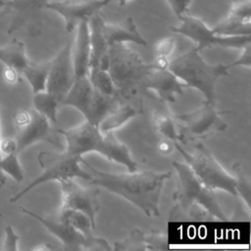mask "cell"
Instances as JSON below:
<instances>
[{
    "instance_id": "1",
    "label": "cell",
    "mask_w": 251,
    "mask_h": 251,
    "mask_svg": "<svg viewBox=\"0 0 251 251\" xmlns=\"http://www.w3.org/2000/svg\"><path fill=\"white\" fill-rule=\"evenodd\" d=\"M91 175L89 182L116 194L137 207L148 217L160 216V199L166 181L172 176V172L140 171L127 173H113L101 171L82 159Z\"/></svg>"
},
{
    "instance_id": "2",
    "label": "cell",
    "mask_w": 251,
    "mask_h": 251,
    "mask_svg": "<svg viewBox=\"0 0 251 251\" xmlns=\"http://www.w3.org/2000/svg\"><path fill=\"white\" fill-rule=\"evenodd\" d=\"M56 131L64 136L65 151L72 155L82 157L84 154L95 152L109 161L126 167L128 172L137 170V163L128 147L120 141L114 132L103 133L97 126L87 121L76 126Z\"/></svg>"
},
{
    "instance_id": "3",
    "label": "cell",
    "mask_w": 251,
    "mask_h": 251,
    "mask_svg": "<svg viewBox=\"0 0 251 251\" xmlns=\"http://www.w3.org/2000/svg\"><path fill=\"white\" fill-rule=\"evenodd\" d=\"M173 166L177 175V183L173 199L175 209L196 220L226 221L213 190L206 187L185 164L174 161Z\"/></svg>"
},
{
    "instance_id": "4",
    "label": "cell",
    "mask_w": 251,
    "mask_h": 251,
    "mask_svg": "<svg viewBox=\"0 0 251 251\" xmlns=\"http://www.w3.org/2000/svg\"><path fill=\"white\" fill-rule=\"evenodd\" d=\"M169 70L183 82L185 86L198 90L205 102L214 104L216 99V83L222 76L228 75L226 65H211L193 47L170 61Z\"/></svg>"
},
{
    "instance_id": "5",
    "label": "cell",
    "mask_w": 251,
    "mask_h": 251,
    "mask_svg": "<svg viewBox=\"0 0 251 251\" xmlns=\"http://www.w3.org/2000/svg\"><path fill=\"white\" fill-rule=\"evenodd\" d=\"M150 64L126 43H114L108 48V72L115 84L117 95L127 96L133 94L139 87H143Z\"/></svg>"
},
{
    "instance_id": "6",
    "label": "cell",
    "mask_w": 251,
    "mask_h": 251,
    "mask_svg": "<svg viewBox=\"0 0 251 251\" xmlns=\"http://www.w3.org/2000/svg\"><path fill=\"white\" fill-rule=\"evenodd\" d=\"M174 145L184 159V163L206 187L213 191L223 190L237 197L236 176L228 173L204 144L197 143L194 152L187 151L180 142H174Z\"/></svg>"
},
{
    "instance_id": "7",
    "label": "cell",
    "mask_w": 251,
    "mask_h": 251,
    "mask_svg": "<svg viewBox=\"0 0 251 251\" xmlns=\"http://www.w3.org/2000/svg\"><path fill=\"white\" fill-rule=\"evenodd\" d=\"M82 159V157L72 155L65 150L62 152H40L37 156V161L42 169L41 175L29 182L21 191L14 194L9 201L11 203L16 202L36 186L52 180L59 182L67 178H82L89 181L91 179V175L88 171L86 172L81 168L80 165Z\"/></svg>"
},
{
    "instance_id": "8",
    "label": "cell",
    "mask_w": 251,
    "mask_h": 251,
    "mask_svg": "<svg viewBox=\"0 0 251 251\" xmlns=\"http://www.w3.org/2000/svg\"><path fill=\"white\" fill-rule=\"evenodd\" d=\"M179 21V25L171 26L170 30L193 41L200 52L210 47L242 49L251 43V35H219L204 21L189 14L182 16Z\"/></svg>"
},
{
    "instance_id": "9",
    "label": "cell",
    "mask_w": 251,
    "mask_h": 251,
    "mask_svg": "<svg viewBox=\"0 0 251 251\" xmlns=\"http://www.w3.org/2000/svg\"><path fill=\"white\" fill-rule=\"evenodd\" d=\"M19 211L39 222L52 235H54L61 241L66 250L109 251L113 249L105 239L96 237L94 235L92 237L87 238L83 236L80 232H78L76 229H75L67 222L61 220L59 217H44L24 207H19Z\"/></svg>"
},
{
    "instance_id": "10",
    "label": "cell",
    "mask_w": 251,
    "mask_h": 251,
    "mask_svg": "<svg viewBox=\"0 0 251 251\" xmlns=\"http://www.w3.org/2000/svg\"><path fill=\"white\" fill-rule=\"evenodd\" d=\"M14 124L17 128L14 138L19 154L37 142L47 141L56 144L55 131L51 127V123L34 109L18 112L14 118Z\"/></svg>"
},
{
    "instance_id": "11",
    "label": "cell",
    "mask_w": 251,
    "mask_h": 251,
    "mask_svg": "<svg viewBox=\"0 0 251 251\" xmlns=\"http://www.w3.org/2000/svg\"><path fill=\"white\" fill-rule=\"evenodd\" d=\"M229 113L221 112L215 109L214 104L204 102L199 108L181 115L176 116L182 125L183 135L191 139H200L210 135L215 131H223L227 127V124L222 115ZM181 135V139L182 136Z\"/></svg>"
},
{
    "instance_id": "12",
    "label": "cell",
    "mask_w": 251,
    "mask_h": 251,
    "mask_svg": "<svg viewBox=\"0 0 251 251\" xmlns=\"http://www.w3.org/2000/svg\"><path fill=\"white\" fill-rule=\"evenodd\" d=\"M62 193L61 209H71L82 212L96 226V215L100 210L98 200L99 189L94 187H83L75 178H67L59 181Z\"/></svg>"
},
{
    "instance_id": "13",
    "label": "cell",
    "mask_w": 251,
    "mask_h": 251,
    "mask_svg": "<svg viewBox=\"0 0 251 251\" xmlns=\"http://www.w3.org/2000/svg\"><path fill=\"white\" fill-rule=\"evenodd\" d=\"M111 0H50L46 8L58 14L65 23L67 31L72 32L82 21L100 13Z\"/></svg>"
},
{
    "instance_id": "14",
    "label": "cell",
    "mask_w": 251,
    "mask_h": 251,
    "mask_svg": "<svg viewBox=\"0 0 251 251\" xmlns=\"http://www.w3.org/2000/svg\"><path fill=\"white\" fill-rule=\"evenodd\" d=\"M72 47L73 42L68 41L50 60L46 90L57 96L61 103L75 80Z\"/></svg>"
},
{
    "instance_id": "15",
    "label": "cell",
    "mask_w": 251,
    "mask_h": 251,
    "mask_svg": "<svg viewBox=\"0 0 251 251\" xmlns=\"http://www.w3.org/2000/svg\"><path fill=\"white\" fill-rule=\"evenodd\" d=\"M185 85L169 69H157L150 63L143 87L152 90L164 102H175L176 96L183 93Z\"/></svg>"
},
{
    "instance_id": "16",
    "label": "cell",
    "mask_w": 251,
    "mask_h": 251,
    "mask_svg": "<svg viewBox=\"0 0 251 251\" xmlns=\"http://www.w3.org/2000/svg\"><path fill=\"white\" fill-rule=\"evenodd\" d=\"M102 33L108 47L114 43H135L140 46H147V41L139 32L134 20L131 17L126 18L119 23H102Z\"/></svg>"
},
{
    "instance_id": "17",
    "label": "cell",
    "mask_w": 251,
    "mask_h": 251,
    "mask_svg": "<svg viewBox=\"0 0 251 251\" xmlns=\"http://www.w3.org/2000/svg\"><path fill=\"white\" fill-rule=\"evenodd\" d=\"M88 21L80 22L75 27L76 34L72 47L75 78L87 76L89 74L90 37Z\"/></svg>"
},
{
    "instance_id": "18",
    "label": "cell",
    "mask_w": 251,
    "mask_h": 251,
    "mask_svg": "<svg viewBox=\"0 0 251 251\" xmlns=\"http://www.w3.org/2000/svg\"><path fill=\"white\" fill-rule=\"evenodd\" d=\"M96 93L88 75L75 78L71 88L62 100L61 106H71L78 110L85 120L88 118Z\"/></svg>"
},
{
    "instance_id": "19",
    "label": "cell",
    "mask_w": 251,
    "mask_h": 251,
    "mask_svg": "<svg viewBox=\"0 0 251 251\" xmlns=\"http://www.w3.org/2000/svg\"><path fill=\"white\" fill-rule=\"evenodd\" d=\"M0 62L3 63L5 68L13 69L22 75V72L30 60L27 57L25 44L14 38L7 45L0 47Z\"/></svg>"
},
{
    "instance_id": "20",
    "label": "cell",
    "mask_w": 251,
    "mask_h": 251,
    "mask_svg": "<svg viewBox=\"0 0 251 251\" xmlns=\"http://www.w3.org/2000/svg\"><path fill=\"white\" fill-rule=\"evenodd\" d=\"M137 115V112L130 104L119 106L117 105L111 110L98 124V128L103 133L114 132L116 129L123 127L131 119Z\"/></svg>"
},
{
    "instance_id": "21",
    "label": "cell",
    "mask_w": 251,
    "mask_h": 251,
    "mask_svg": "<svg viewBox=\"0 0 251 251\" xmlns=\"http://www.w3.org/2000/svg\"><path fill=\"white\" fill-rule=\"evenodd\" d=\"M50 0H9L8 6L16 13L15 21L9 27V32L22 26L28 19L46 8Z\"/></svg>"
},
{
    "instance_id": "22",
    "label": "cell",
    "mask_w": 251,
    "mask_h": 251,
    "mask_svg": "<svg viewBox=\"0 0 251 251\" xmlns=\"http://www.w3.org/2000/svg\"><path fill=\"white\" fill-rule=\"evenodd\" d=\"M49 69L50 60L44 62L30 61L22 72V76L26 79L33 94L46 90Z\"/></svg>"
},
{
    "instance_id": "23",
    "label": "cell",
    "mask_w": 251,
    "mask_h": 251,
    "mask_svg": "<svg viewBox=\"0 0 251 251\" xmlns=\"http://www.w3.org/2000/svg\"><path fill=\"white\" fill-rule=\"evenodd\" d=\"M33 109L43 115L51 124L57 123V112L61 106V101L57 96L47 90L33 94Z\"/></svg>"
},
{
    "instance_id": "24",
    "label": "cell",
    "mask_w": 251,
    "mask_h": 251,
    "mask_svg": "<svg viewBox=\"0 0 251 251\" xmlns=\"http://www.w3.org/2000/svg\"><path fill=\"white\" fill-rule=\"evenodd\" d=\"M152 124L155 130L162 134L165 138L173 141V142H180L182 143L181 135L178 133L175 119L173 116L164 110H155L152 116Z\"/></svg>"
},
{
    "instance_id": "25",
    "label": "cell",
    "mask_w": 251,
    "mask_h": 251,
    "mask_svg": "<svg viewBox=\"0 0 251 251\" xmlns=\"http://www.w3.org/2000/svg\"><path fill=\"white\" fill-rule=\"evenodd\" d=\"M213 29L217 34L225 36L251 35V21L238 20L226 15Z\"/></svg>"
},
{
    "instance_id": "26",
    "label": "cell",
    "mask_w": 251,
    "mask_h": 251,
    "mask_svg": "<svg viewBox=\"0 0 251 251\" xmlns=\"http://www.w3.org/2000/svg\"><path fill=\"white\" fill-rule=\"evenodd\" d=\"M58 217L71 225L83 236L87 238L93 236L92 230L95 228V226L91 223L90 219L82 212L71 209H61Z\"/></svg>"
},
{
    "instance_id": "27",
    "label": "cell",
    "mask_w": 251,
    "mask_h": 251,
    "mask_svg": "<svg viewBox=\"0 0 251 251\" xmlns=\"http://www.w3.org/2000/svg\"><path fill=\"white\" fill-rule=\"evenodd\" d=\"M88 77L95 89L109 96H117V90L108 70L97 68L89 71Z\"/></svg>"
},
{
    "instance_id": "28",
    "label": "cell",
    "mask_w": 251,
    "mask_h": 251,
    "mask_svg": "<svg viewBox=\"0 0 251 251\" xmlns=\"http://www.w3.org/2000/svg\"><path fill=\"white\" fill-rule=\"evenodd\" d=\"M0 170L5 175L10 176L17 182H22L24 180V170L20 163L18 153L2 155L0 158Z\"/></svg>"
},
{
    "instance_id": "29",
    "label": "cell",
    "mask_w": 251,
    "mask_h": 251,
    "mask_svg": "<svg viewBox=\"0 0 251 251\" xmlns=\"http://www.w3.org/2000/svg\"><path fill=\"white\" fill-rule=\"evenodd\" d=\"M113 250H128V251H136V250H148L147 245L144 240V233L140 231L138 228H135L128 237L126 239L116 242L114 244Z\"/></svg>"
},
{
    "instance_id": "30",
    "label": "cell",
    "mask_w": 251,
    "mask_h": 251,
    "mask_svg": "<svg viewBox=\"0 0 251 251\" xmlns=\"http://www.w3.org/2000/svg\"><path fill=\"white\" fill-rule=\"evenodd\" d=\"M233 170L236 173V192H237V197H240L242 201L245 203L246 207L249 209L250 208V182L248 178L242 174L241 169L238 164H234Z\"/></svg>"
},
{
    "instance_id": "31",
    "label": "cell",
    "mask_w": 251,
    "mask_h": 251,
    "mask_svg": "<svg viewBox=\"0 0 251 251\" xmlns=\"http://www.w3.org/2000/svg\"><path fill=\"white\" fill-rule=\"evenodd\" d=\"M231 5L227 16L238 19L251 21V0H230Z\"/></svg>"
},
{
    "instance_id": "32",
    "label": "cell",
    "mask_w": 251,
    "mask_h": 251,
    "mask_svg": "<svg viewBox=\"0 0 251 251\" xmlns=\"http://www.w3.org/2000/svg\"><path fill=\"white\" fill-rule=\"evenodd\" d=\"M176 41L174 36H166L158 40L154 46L155 56L170 57L176 48Z\"/></svg>"
},
{
    "instance_id": "33",
    "label": "cell",
    "mask_w": 251,
    "mask_h": 251,
    "mask_svg": "<svg viewBox=\"0 0 251 251\" xmlns=\"http://www.w3.org/2000/svg\"><path fill=\"white\" fill-rule=\"evenodd\" d=\"M144 240L148 250H163L168 248V240L165 234L154 231L148 234L144 233Z\"/></svg>"
},
{
    "instance_id": "34",
    "label": "cell",
    "mask_w": 251,
    "mask_h": 251,
    "mask_svg": "<svg viewBox=\"0 0 251 251\" xmlns=\"http://www.w3.org/2000/svg\"><path fill=\"white\" fill-rule=\"evenodd\" d=\"M19 240L20 236L17 234L13 226L8 225L4 229V240L0 249L5 251H17L19 249Z\"/></svg>"
},
{
    "instance_id": "35",
    "label": "cell",
    "mask_w": 251,
    "mask_h": 251,
    "mask_svg": "<svg viewBox=\"0 0 251 251\" xmlns=\"http://www.w3.org/2000/svg\"><path fill=\"white\" fill-rule=\"evenodd\" d=\"M227 69L229 70L230 68L233 67H251V43L247 44L245 47L241 49V54L239 57L233 61L231 64L226 66Z\"/></svg>"
},
{
    "instance_id": "36",
    "label": "cell",
    "mask_w": 251,
    "mask_h": 251,
    "mask_svg": "<svg viewBox=\"0 0 251 251\" xmlns=\"http://www.w3.org/2000/svg\"><path fill=\"white\" fill-rule=\"evenodd\" d=\"M171 10L179 20L182 16L187 14L191 0H166Z\"/></svg>"
},
{
    "instance_id": "37",
    "label": "cell",
    "mask_w": 251,
    "mask_h": 251,
    "mask_svg": "<svg viewBox=\"0 0 251 251\" xmlns=\"http://www.w3.org/2000/svg\"><path fill=\"white\" fill-rule=\"evenodd\" d=\"M1 156L9 153H18L17 144L14 137H2L0 142ZM19 154V153H18Z\"/></svg>"
},
{
    "instance_id": "38",
    "label": "cell",
    "mask_w": 251,
    "mask_h": 251,
    "mask_svg": "<svg viewBox=\"0 0 251 251\" xmlns=\"http://www.w3.org/2000/svg\"><path fill=\"white\" fill-rule=\"evenodd\" d=\"M157 148H158V151L160 153H162L163 155H170L174 149H175V145H174V142L169 140V139H165V140H162L158 145H157Z\"/></svg>"
},
{
    "instance_id": "39",
    "label": "cell",
    "mask_w": 251,
    "mask_h": 251,
    "mask_svg": "<svg viewBox=\"0 0 251 251\" xmlns=\"http://www.w3.org/2000/svg\"><path fill=\"white\" fill-rule=\"evenodd\" d=\"M21 75L13 70V69H10V68H5V72H4V79L10 83V84H14L16 82L19 81V79L21 78Z\"/></svg>"
},
{
    "instance_id": "40",
    "label": "cell",
    "mask_w": 251,
    "mask_h": 251,
    "mask_svg": "<svg viewBox=\"0 0 251 251\" xmlns=\"http://www.w3.org/2000/svg\"><path fill=\"white\" fill-rule=\"evenodd\" d=\"M153 67L157 68V69H169V65H170V60L168 57H163V56H156L154 61L151 63Z\"/></svg>"
},
{
    "instance_id": "41",
    "label": "cell",
    "mask_w": 251,
    "mask_h": 251,
    "mask_svg": "<svg viewBox=\"0 0 251 251\" xmlns=\"http://www.w3.org/2000/svg\"><path fill=\"white\" fill-rule=\"evenodd\" d=\"M51 249H53V248L51 246H49L48 244L47 245L46 244H41V245L36 246V247L33 248V250H51Z\"/></svg>"
},
{
    "instance_id": "42",
    "label": "cell",
    "mask_w": 251,
    "mask_h": 251,
    "mask_svg": "<svg viewBox=\"0 0 251 251\" xmlns=\"http://www.w3.org/2000/svg\"><path fill=\"white\" fill-rule=\"evenodd\" d=\"M6 182V175L0 170V189L4 186Z\"/></svg>"
},
{
    "instance_id": "43",
    "label": "cell",
    "mask_w": 251,
    "mask_h": 251,
    "mask_svg": "<svg viewBox=\"0 0 251 251\" xmlns=\"http://www.w3.org/2000/svg\"><path fill=\"white\" fill-rule=\"evenodd\" d=\"M9 0H0V11H2L4 8L8 6Z\"/></svg>"
},
{
    "instance_id": "44",
    "label": "cell",
    "mask_w": 251,
    "mask_h": 251,
    "mask_svg": "<svg viewBox=\"0 0 251 251\" xmlns=\"http://www.w3.org/2000/svg\"><path fill=\"white\" fill-rule=\"evenodd\" d=\"M131 0H117V2L119 3L120 6H125L126 4H128Z\"/></svg>"
},
{
    "instance_id": "45",
    "label": "cell",
    "mask_w": 251,
    "mask_h": 251,
    "mask_svg": "<svg viewBox=\"0 0 251 251\" xmlns=\"http://www.w3.org/2000/svg\"><path fill=\"white\" fill-rule=\"evenodd\" d=\"M1 139H2V136H1V126H0V142H1ZM0 158H1V152H0Z\"/></svg>"
},
{
    "instance_id": "46",
    "label": "cell",
    "mask_w": 251,
    "mask_h": 251,
    "mask_svg": "<svg viewBox=\"0 0 251 251\" xmlns=\"http://www.w3.org/2000/svg\"><path fill=\"white\" fill-rule=\"evenodd\" d=\"M1 216H2V214H1V213H0V217H1Z\"/></svg>"
}]
</instances>
